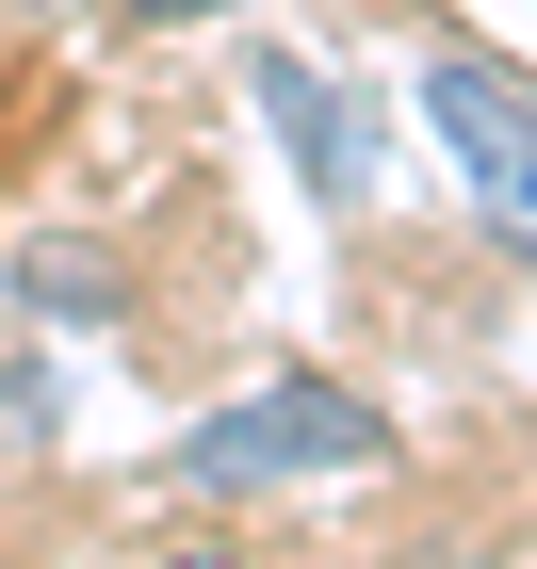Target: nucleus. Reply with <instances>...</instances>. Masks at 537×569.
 I'll return each instance as SVG.
<instances>
[{
    "instance_id": "2",
    "label": "nucleus",
    "mask_w": 537,
    "mask_h": 569,
    "mask_svg": "<svg viewBox=\"0 0 537 569\" xmlns=\"http://www.w3.org/2000/svg\"><path fill=\"white\" fill-rule=\"evenodd\" d=\"M424 147H440L456 179H473V212H489V244L537 277V82L505 66V49H424Z\"/></svg>"
},
{
    "instance_id": "3",
    "label": "nucleus",
    "mask_w": 537,
    "mask_h": 569,
    "mask_svg": "<svg viewBox=\"0 0 537 569\" xmlns=\"http://www.w3.org/2000/svg\"><path fill=\"white\" fill-rule=\"evenodd\" d=\"M261 114H277V147H294V179H310L326 212H358V179H375V147H358V98L326 82V66H294V49H261Z\"/></svg>"
},
{
    "instance_id": "1",
    "label": "nucleus",
    "mask_w": 537,
    "mask_h": 569,
    "mask_svg": "<svg viewBox=\"0 0 537 569\" xmlns=\"http://www.w3.org/2000/svg\"><path fill=\"white\" fill-rule=\"evenodd\" d=\"M407 439L375 391L342 375H261V391H228L212 423H179V488L196 505H277V488H326V472H391Z\"/></svg>"
},
{
    "instance_id": "4",
    "label": "nucleus",
    "mask_w": 537,
    "mask_h": 569,
    "mask_svg": "<svg viewBox=\"0 0 537 569\" xmlns=\"http://www.w3.org/2000/svg\"><path fill=\"white\" fill-rule=\"evenodd\" d=\"M115 33H212V17H261V0H98Z\"/></svg>"
}]
</instances>
